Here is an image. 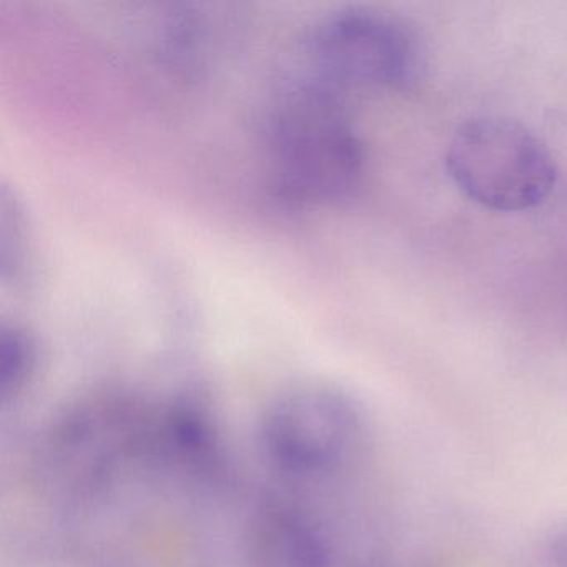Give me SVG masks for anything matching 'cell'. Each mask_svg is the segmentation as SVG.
<instances>
[{
    "mask_svg": "<svg viewBox=\"0 0 567 567\" xmlns=\"http://www.w3.org/2000/svg\"><path fill=\"white\" fill-rule=\"evenodd\" d=\"M265 134L271 181L290 204H338L363 185L367 147L347 99L310 75L275 102Z\"/></svg>",
    "mask_w": 567,
    "mask_h": 567,
    "instance_id": "1",
    "label": "cell"
},
{
    "mask_svg": "<svg viewBox=\"0 0 567 567\" xmlns=\"http://www.w3.org/2000/svg\"><path fill=\"white\" fill-rule=\"evenodd\" d=\"M310 78L347 99L363 92L403 91L424 69L416 29L374 8H347L315 24L307 44Z\"/></svg>",
    "mask_w": 567,
    "mask_h": 567,
    "instance_id": "2",
    "label": "cell"
},
{
    "mask_svg": "<svg viewBox=\"0 0 567 567\" xmlns=\"http://www.w3.org/2000/svg\"><path fill=\"white\" fill-rule=\"evenodd\" d=\"M446 165L471 200L496 212L537 207L557 178L547 145L526 125L504 117L464 122L451 138Z\"/></svg>",
    "mask_w": 567,
    "mask_h": 567,
    "instance_id": "3",
    "label": "cell"
},
{
    "mask_svg": "<svg viewBox=\"0 0 567 567\" xmlns=\"http://www.w3.org/2000/svg\"><path fill=\"white\" fill-rule=\"evenodd\" d=\"M353 404L324 386L295 388L278 398L264 421V446L281 470L317 476L337 470L358 437Z\"/></svg>",
    "mask_w": 567,
    "mask_h": 567,
    "instance_id": "4",
    "label": "cell"
},
{
    "mask_svg": "<svg viewBox=\"0 0 567 567\" xmlns=\"http://www.w3.org/2000/svg\"><path fill=\"white\" fill-rule=\"evenodd\" d=\"M258 553L267 567H324L327 547L310 520L278 511L268 514L258 530Z\"/></svg>",
    "mask_w": 567,
    "mask_h": 567,
    "instance_id": "5",
    "label": "cell"
},
{
    "mask_svg": "<svg viewBox=\"0 0 567 567\" xmlns=\"http://www.w3.org/2000/svg\"><path fill=\"white\" fill-rule=\"evenodd\" d=\"M38 347L19 324L0 328V390L6 398L18 396L34 377Z\"/></svg>",
    "mask_w": 567,
    "mask_h": 567,
    "instance_id": "6",
    "label": "cell"
},
{
    "mask_svg": "<svg viewBox=\"0 0 567 567\" xmlns=\"http://www.w3.org/2000/svg\"><path fill=\"white\" fill-rule=\"evenodd\" d=\"M28 224L18 198H9L8 190L2 192V247L0 265L4 280H18L24 271L28 258Z\"/></svg>",
    "mask_w": 567,
    "mask_h": 567,
    "instance_id": "7",
    "label": "cell"
}]
</instances>
